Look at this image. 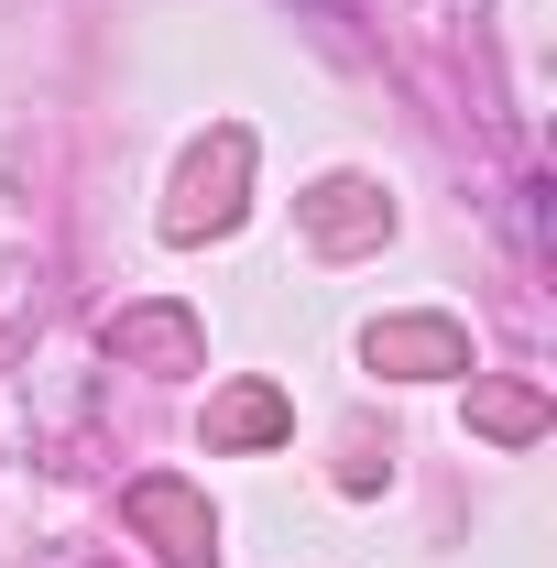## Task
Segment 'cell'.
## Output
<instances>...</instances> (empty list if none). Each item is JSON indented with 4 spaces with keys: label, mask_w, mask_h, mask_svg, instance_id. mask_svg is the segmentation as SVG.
Listing matches in <instances>:
<instances>
[]
</instances>
